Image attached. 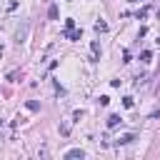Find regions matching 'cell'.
<instances>
[{"mask_svg": "<svg viewBox=\"0 0 160 160\" xmlns=\"http://www.w3.org/2000/svg\"><path fill=\"white\" fill-rule=\"evenodd\" d=\"M65 158H85V152H82V150H68Z\"/></svg>", "mask_w": 160, "mask_h": 160, "instance_id": "1", "label": "cell"}, {"mask_svg": "<svg viewBox=\"0 0 160 160\" xmlns=\"http://www.w3.org/2000/svg\"><path fill=\"white\" fill-rule=\"evenodd\" d=\"M118 122H120V118H118V115H110V120H108V125H118Z\"/></svg>", "mask_w": 160, "mask_h": 160, "instance_id": "2", "label": "cell"}]
</instances>
